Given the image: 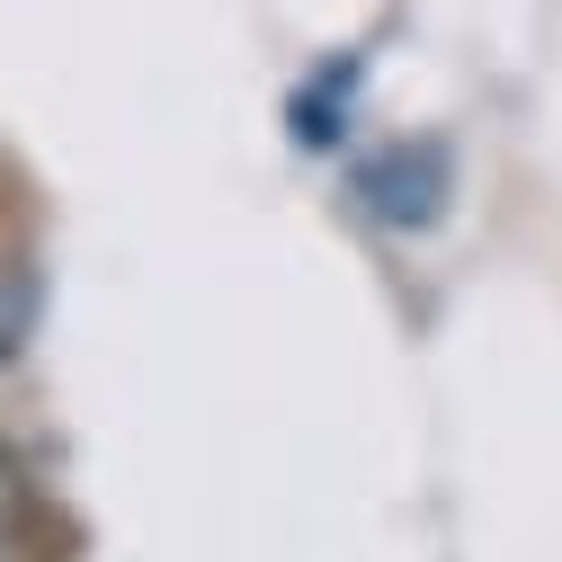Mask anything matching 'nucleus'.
<instances>
[{"instance_id":"obj_1","label":"nucleus","mask_w":562,"mask_h":562,"mask_svg":"<svg viewBox=\"0 0 562 562\" xmlns=\"http://www.w3.org/2000/svg\"><path fill=\"white\" fill-rule=\"evenodd\" d=\"M358 196L375 205L384 224H402V233L438 224V205H447V144H393V153L358 161Z\"/></svg>"},{"instance_id":"obj_2","label":"nucleus","mask_w":562,"mask_h":562,"mask_svg":"<svg viewBox=\"0 0 562 562\" xmlns=\"http://www.w3.org/2000/svg\"><path fill=\"white\" fill-rule=\"evenodd\" d=\"M27 322H36V268L27 259H0V358H19Z\"/></svg>"},{"instance_id":"obj_3","label":"nucleus","mask_w":562,"mask_h":562,"mask_svg":"<svg viewBox=\"0 0 562 562\" xmlns=\"http://www.w3.org/2000/svg\"><path fill=\"white\" fill-rule=\"evenodd\" d=\"M10 501H19V482H10V464H0V518H10Z\"/></svg>"}]
</instances>
